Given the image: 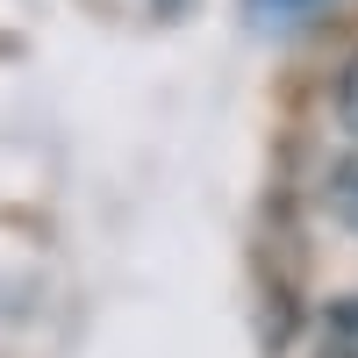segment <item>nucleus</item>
<instances>
[{"instance_id": "f257e3e1", "label": "nucleus", "mask_w": 358, "mask_h": 358, "mask_svg": "<svg viewBox=\"0 0 358 358\" xmlns=\"http://www.w3.org/2000/svg\"><path fill=\"white\" fill-rule=\"evenodd\" d=\"M330 208L358 229V151H344V158H337V172H330Z\"/></svg>"}, {"instance_id": "f03ea898", "label": "nucleus", "mask_w": 358, "mask_h": 358, "mask_svg": "<svg viewBox=\"0 0 358 358\" xmlns=\"http://www.w3.org/2000/svg\"><path fill=\"white\" fill-rule=\"evenodd\" d=\"M337 115H344V129L358 136V57H351V72H344V86H337Z\"/></svg>"}, {"instance_id": "7ed1b4c3", "label": "nucleus", "mask_w": 358, "mask_h": 358, "mask_svg": "<svg viewBox=\"0 0 358 358\" xmlns=\"http://www.w3.org/2000/svg\"><path fill=\"white\" fill-rule=\"evenodd\" d=\"M265 15H301V8H315V0H258Z\"/></svg>"}]
</instances>
